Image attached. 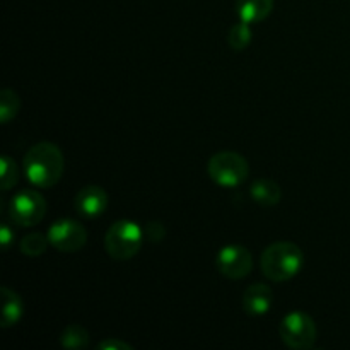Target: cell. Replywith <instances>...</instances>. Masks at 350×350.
Instances as JSON below:
<instances>
[{
    "label": "cell",
    "instance_id": "obj_1",
    "mask_svg": "<svg viewBox=\"0 0 350 350\" xmlns=\"http://www.w3.org/2000/svg\"><path fill=\"white\" fill-rule=\"evenodd\" d=\"M23 170L33 187L48 190L64 176V154L57 144L38 142L24 154Z\"/></svg>",
    "mask_w": 350,
    "mask_h": 350
},
{
    "label": "cell",
    "instance_id": "obj_2",
    "mask_svg": "<svg viewBox=\"0 0 350 350\" xmlns=\"http://www.w3.org/2000/svg\"><path fill=\"white\" fill-rule=\"evenodd\" d=\"M304 263V253L296 243L277 241L263 250L260 267L269 280L282 284L296 277Z\"/></svg>",
    "mask_w": 350,
    "mask_h": 350
},
{
    "label": "cell",
    "instance_id": "obj_3",
    "mask_svg": "<svg viewBox=\"0 0 350 350\" xmlns=\"http://www.w3.org/2000/svg\"><path fill=\"white\" fill-rule=\"evenodd\" d=\"M146 239L144 229L130 219H122L109 226L105 234V250L109 258L116 262L132 260L142 248Z\"/></svg>",
    "mask_w": 350,
    "mask_h": 350
},
{
    "label": "cell",
    "instance_id": "obj_4",
    "mask_svg": "<svg viewBox=\"0 0 350 350\" xmlns=\"http://www.w3.org/2000/svg\"><path fill=\"white\" fill-rule=\"evenodd\" d=\"M207 171L211 180L222 188H236L246 181L250 164L245 156L234 150H222L208 159Z\"/></svg>",
    "mask_w": 350,
    "mask_h": 350
},
{
    "label": "cell",
    "instance_id": "obj_5",
    "mask_svg": "<svg viewBox=\"0 0 350 350\" xmlns=\"http://www.w3.org/2000/svg\"><path fill=\"white\" fill-rule=\"evenodd\" d=\"M279 335L289 349L306 350L317 344L318 328L310 314L303 311H291L280 321Z\"/></svg>",
    "mask_w": 350,
    "mask_h": 350
},
{
    "label": "cell",
    "instance_id": "obj_6",
    "mask_svg": "<svg viewBox=\"0 0 350 350\" xmlns=\"http://www.w3.org/2000/svg\"><path fill=\"white\" fill-rule=\"evenodd\" d=\"M10 221L19 228H33L46 214V200L36 190H21L10 198Z\"/></svg>",
    "mask_w": 350,
    "mask_h": 350
},
{
    "label": "cell",
    "instance_id": "obj_7",
    "mask_svg": "<svg viewBox=\"0 0 350 350\" xmlns=\"http://www.w3.org/2000/svg\"><path fill=\"white\" fill-rule=\"evenodd\" d=\"M46 234L50 245L62 253H75L88 243V231L74 219H58L50 226Z\"/></svg>",
    "mask_w": 350,
    "mask_h": 350
},
{
    "label": "cell",
    "instance_id": "obj_8",
    "mask_svg": "<svg viewBox=\"0 0 350 350\" xmlns=\"http://www.w3.org/2000/svg\"><path fill=\"white\" fill-rule=\"evenodd\" d=\"M215 267L228 279H245L253 270V255L245 246L228 245L219 250L215 256Z\"/></svg>",
    "mask_w": 350,
    "mask_h": 350
},
{
    "label": "cell",
    "instance_id": "obj_9",
    "mask_svg": "<svg viewBox=\"0 0 350 350\" xmlns=\"http://www.w3.org/2000/svg\"><path fill=\"white\" fill-rule=\"evenodd\" d=\"M108 193L99 185H88L74 198L75 211L88 219H96L108 208Z\"/></svg>",
    "mask_w": 350,
    "mask_h": 350
},
{
    "label": "cell",
    "instance_id": "obj_10",
    "mask_svg": "<svg viewBox=\"0 0 350 350\" xmlns=\"http://www.w3.org/2000/svg\"><path fill=\"white\" fill-rule=\"evenodd\" d=\"M273 306V293L267 284H252L243 294V310L252 317H263Z\"/></svg>",
    "mask_w": 350,
    "mask_h": 350
},
{
    "label": "cell",
    "instance_id": "obj_11",
    "mask_svg": "<svg viewBox=\"0 0 350 350\" xmlns=\"http://www.w3.org/2000/svg\"><path fill=\"white\" fill-rule=\"evenodd\" d=\"M272 10L273 0H236V14L243 23H263Z\"/></svg>",
    "mask_w": 350,
    "mask_h": 350
},
{
    "label": "cell",
    "instance_id": "obj_12",
    "mask_svg": "<svg viewBox=\"0 0 350 350\" xmlns=\"http://www.w3.org/2000/svg\"><path fill=\"white\" fill-rule=\"evenodd\" d=\"M0 296H2L3 310H2V320H0V327L10 328L14 325L19 323V320L24 314V303L23 297L9 287H2L0 289Z\"/></svg>",
    "mask_w": 350,
    "mask_h": 350
},
{
    "label": "cell",
    "instance_id": "obj_13",
    "mask_svg": "<svg viewBox=\"0 0 350 350\" xmlns=\"http://www.w3.org/2000/svg\"><path fill=\"white\" fill-rule=\"evenodd\" d=\"M250 195L253 200L262 207H273L282 198V188L273 180H256L250 188Z\"/></svg>",
    "mask_w": 350,
    "mask_h": 350
},
{
    "label": "cell",
    "instance_id": "obj_14",
    "mask_svg": "<svg viewBox=\"0 0 350 350\" xmlns=\"http://www.w3.org/2000/svg\"><path fill=\"white\" fill-rule=\"evenodd\" d=\"M60 344L62 347L68 350L85 349L89 345V332L82 325H67L60 335Z\"/></svg>",
    "mask_w": 350,
    "mask_h": 350
},
{
    "label": "cell",
    "instance_id": "obj_15",
    "mask_svg": "<svg viewBox=\"0 0 350 350\" xmlns=\"http://www.w3.org/2000/svg\"><path fill=\"white\" fill-rule=\"evenodd\" d=\"M48 245H50L48 234H43V232H31V234L24 236L23 241L19 243V248L23 252V255L29 256V258H38V256H41L46 252Z\"/></svg>",
    "mask_w": 350,
    "mask_h": 350
},
{
    "label": "cell",
    "instance_id": "obj_16",
    "mask_svg": "<svg viewBox=\"0 0 350 350\" xmlns=\"http://www.w3.org/2000/svg\"><path fill=\"white\" fill-rule=\"evenodd\" d=\"M253 40V33L252 27H250L248 23H239L232 24L231 29L228 33V44L232 48L234 51H243L250 46Z\"/></svg>",
    "mask_w": 350,
    "mask_h": 350
},
{
    "label": "cell",
    "instance_id": "obj_17",
    "mask_svg": "<svg viewBox=\"0 0 350 350\" xmlns=\"http://www.w3.org/2000/svg\"><path fill=\"white\" fill-rule=\"evenodd\" d=\"M21 109V99L14 89L5 88L0 94V123L12 122Z\"/></svg>",
    "mask_w": 350,
    "mask_h": 350
},
{
    "label": "cell",
    "instance_id": "obj_18",
    "mask_svg": "<svg viewBox=\"0 0 350 350\" xmlns=\"http://www.w3.org/2000/svg\"><path fill=\"white\" fill-rule=\"evenodd\" d=\"M0 181H2V190L7 191L14 188L19 181V170L14 163L12 157L2 156V173H0Z\"/></svg>",
    "mask_w": 350,
    "mask_h": 350
},
{
    "label": "cell",
    "instance_id": "obj_19",
    "mask_svg": "<svg viewBox=\"0 0 350 350\" xmlns=\"http://www.w3.org/2000/svg\"><path fill=\"white\" fill-rule=\"evenodd\" d=\"M144 236H146V239H149V241L161 243L164 239V236H166V229H164V226L161 224V222H147V226L144 228Z\"/></svg>",
    "mask_w": 350,
    "mask_h": 350
},
{
    "label": "cell",
    "instance_id": "obj_20",
    "mask_svg": "<svg viewBox=\"0 0 350 350\" xmlns=\"http://www.w3.org/2000/svg\"><path fill=\"white\" fill-rule=\"evenodd\" d=\"M99 350H133L132 345L125 340H120V338L111 337V338H105L98 344Z\"/></svg>",
    "mask_w": 350,
    "mask_h": 350
},
{
    "label": "cell",
    "instance_id": "obj_21",
    "mask_svg": "<svg viewBox=\"0 0 350 350\" xmlns=\"http://www.w3.org/2000/svg\"><path fill=\"white\" fill-rule=\"evenodd\" d=\"M14 239H16V234H14V231L10 229V226L2 224V228H0V245H2V248L9 250L10 245L14 243Z\"/></svg>",
    "mask_w": 350,
    "mask_h": 350
}]
</instances>
